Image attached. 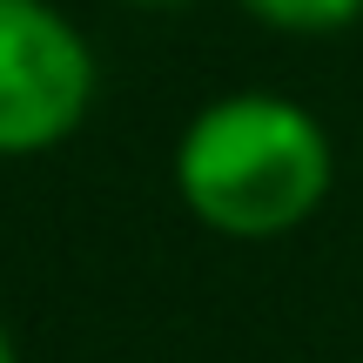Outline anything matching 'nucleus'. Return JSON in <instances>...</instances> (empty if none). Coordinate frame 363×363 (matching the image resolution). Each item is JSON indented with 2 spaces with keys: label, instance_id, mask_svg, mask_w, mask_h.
<instances>
[{
  "label": "nucleus",
  "instance_id": "1",
  "mask_svg": "<svg viewBox=\"0 0 363 363\" xmlns=\"http://www.w3.org/2000/svg\"><path fill=\"white\" fill-rule=\"evenodd\" d=\"M175 202L222 242H276L316 222L337 189V142L323 115L283 88L208 94L169 148Z\"/></svg>",
  "mask_w": 363,
  "mask_h": 363
},
{
  "label": "nucleus",
  "instance_id": "2",
  "mask_svg": "<svg viewBox=\"0 0 363 363\" xmlns=\"http://www.w3.org/2000/svg\"><path fill=\"white\" fill-rule=\"evenodd\" d=\"M101 54L61 0H0V162H40L88 128Z\"/></svg>",
  "mask_w": 363,
  "mask_h": 363
},
{
  "label": "nucleus",
  "instance_id": "3",
  "mask_svg": "<svg viewBox=\"0 0 363 363\" xmlns=\"http://www.w3.org/2000/svg\"><path fill=\"white\" fill-rule=\"evenodd\" d=\"M235 7L283 40H337L363 21V0H235Z\"/></svg>",
  "mask_w": 363,
  "mask_h": 363
},
{
  "label": "nucleus",
  "instance_id": "4",
  "mask_svg": "<svg viewBox=\"0 0 363 363\" xmlns=\"http://www.w3.org/2000/svg\"><path fill=\"white\" fill-rule=\"evenodd\" d=\"M121 7H142V13H169V7H195V0H121Z\"/></svg>",
  "mask_w": 363,
  "mask_h": 363
},
{
  "label": "nucleus",
  "instance_id": "5",
  "mask_svg": "<svg viewBox=\"0 0 363 363\" xmlns=\"http://www.w3.org/2000/svg\"><path fill=\"white\" fill-rule=\"evenodd\" d=\"M0 363H21V343H13V330H7V316H0Z\"/></svg>",
  "mask_w": 363,
  "mask_h": 363
}]
</instances>
